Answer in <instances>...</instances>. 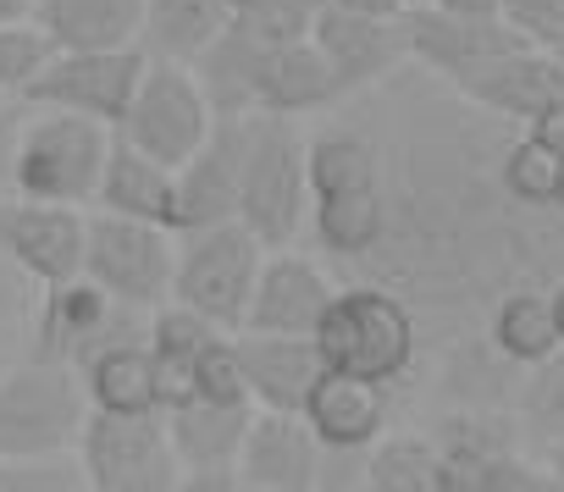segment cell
I'll list each match as a JSON object with an SVG mask.
<instances>
[{
    "label": "cell",
    "mask_w": 564,
    "mask_h": 492,
    "mask_svg": "<svg viewBox=\"0 0 564 492\" xmlns=\"http://www.w3.org/2000/svg\"><path fill=\"white\" fill-rule=\"evenodd\" d=\"M51 45L34 23H12L0 29V95H23V84L45 67Z\"/></svg>",
    "instance_id": "836d02e7"
},
{
    "label": "cell",
    "mask_w": 564,
    "mask_h": 492,
    "mask_svg": "<svg viewBox=\"0 0 564 492\" xmlns=\"http://www.w3.org/2000/svg\"><path fill=\"white\" fill-rule=\"evenodd\" d=\"M95 210L155 221V227H172L177 232V166H166V161L144 155L139 144L117 139L111 155H106L100 188H95Z\"/></svg>",
    "instance_id": "603a6c76"
},
{
    "label": "cell",
    "mask_w": 564,
    "mask_h": 492,
    "mask_svg": "<svg viewBox=\"0 0 564 492\" xmlns=\"http://www.w3.org/2000/svg\"><path fill=\"white\" fill-rule=\"evenodd\" d=\"M144 45H122V51H51L45 67L23 84V106L40 111H78L95 122H122L128 100L144 78Z\"/></svg>",
    "instance_id": "30bf717a"
},
{
    "label": "cell",
    "mask_w": 564,
    "mask_h": 492,
    "mask_svg": "<svg viewBox=\"0 0 564 492\" xmlns=\"http://www.w3.org/2000/svg\"><path fill=\"white\" fill-rule=\"evenodd\" d=\"M117 144L111 122L78 117V111H40L18 128L12 150V194L23 199H51V205H95L106 155Z\"/></svg>",
    "instance_id": "277c9868"
},
{
    "label": "cell",
    "mask_w": 564,
    "mask_h": 492,
    "mask_svg": "<svg viewBox=\"0 0 564 492\" xmlns=\"http://www.w3.org/2000/svg\"><path fill=\"white\" fill-rule=\"evenodd\" d=\"M366 486L371 492H448L443 442L426 431H382L366 448Z\"/></svg>",
    "instance_id": "f546056e"
},
{
    "label": "cell",
    "mask_w": 564,
    "mask_h": 492,
    "mask_svg": "<svg viewBox=\"0 0 564 492\" xmlns=\"http://www.w3.org/2000/svg\"><path fill=\"white\" fill-rule=\"evenodd\" d=\"M437 442H443V459H448V492H531V486H553L547 464L525 459L520 442L492 415H448Z\"/></svg>",
    "instance_id": "5bb4252c"
},
{
    "label": "cell",
    "mask_w": 564,
    "mask_h": 492,
    "mask_svg": "<svg viewBox=\"0 0 564 492\" xmlns=\"http://www.w3.org/2000/svg\"><path fill=\"white\" fill-rule=\"evenodd\" d=\"M410 7H426V0H410Z\"/></svg>",
    "instance_id": "ee69618b"
},
{
    "label": "cell",
    "mask_w": 564,
    "mask_h": 492,
    "mask_svg": "<svg viewBox=\"0 0 564 492\" xmlns=\"http://www.w3.org/2000/svg\"><path fill=\"white\" fill-rule=\"evenodd\" d=\"M344 100V84L338 73L327 67V56L316 51V40H300V45H265V62H260V95H254V111L265 117H311V111H327Z\"/></svg>",
    "instance_id": "d4e9b609"
},
{
    "label": "cell",
    "mask_w": 564,
    "mask_h": 492,
    "mask_svg": "<svg viewBox=\"0 0 564 492\" xmlns=\"http://www.w3.org/2000/svg\"><path fill=\"white\" fill-rule=\"evenodd\" d=\"M18 111L12 106H0V183H7L12 177V150H18Z\"/></svg>",
    "instance_id": "74e56055"
},
{
    "label": "cell",
    "mask_w": 564,
    "mask_h": 492,
    "mask_svg": "<svg viewBox=\"0 0 564 492\" xmlns=\"http://www.w3.org/2000/svg\"><path fill=\"white\" fill-rule=\"evenodd\" d=\"M254 404H216V398H194L183 409L166 415L177 464H183V486H205V492H232L238 486V453L249 437Z\"/></svg>",
    "instance_id": "ac0fdd59"
},
{
    "label": "cell",
    "mask_w": 564,
    "mask_h": 492,
    "mask_svg": "<svg viewBox=\"0 0 564 492\" xmlns=\"http://www.w3.org/2000/svg\"><path fill=\"white\" fill-rule=\"evenodd\" d=\"M388 161L366 133L327 128L311 139V227L338 261H371L388 238Z\"/></svg>",
    "instance_id": "6da1fadb"
},
{
    "label": "cell",
    "mask_w": 564,
    "mask_h": 492,
    "mask_svg": "<svg viewBox=\"0 0 564 492\" xmlns=\"http://www.w3.org/2000/svg\"><path fill=\"white\" fill-rule=\"evenodd\" d=\"M415 349H421L415 310L388 283L338 288L327 316H322V327H316V354H322L327 371L366 376V382H382V387L410 376Z\"/></svg>",
    "instance_id": "3957f363"
},
{
    "label": "cell",
    "mask_w": 564,
    "mask_h": 492,
    "mask_svg": "<svg viewBox=\"0 0 564 492\" xmlns=\"http://www.w3.org/2000/svg\"><path fill=\"white\" fill-rule=\"evenodd\" d=\"M260 62H265V40H254V34L232 18V23L216 34V45L194 62V78L205 84L216 117H254Z\"/></svg>",
    "instance_id": "f1b7e54d"
},
{
    "label": "cell",
    "mask_w": 564,
    "mask_h": 492,
    "mask_svg": "<svg viewBox=\"0 0 564 492\" xmlns=\"http://www.w3.org/2000/svg\"><path fill=\"white\" fill-rule=\"evenodd\" d=\"M426 7H437L448 18H503L498 0H426Z\"/></svg>",
    "instance_id": "f35d334b"
},
{
    "label": "cell",
    "mask_w": 564,
    "mask_h": 492,
    "mask_svg": "<svg viewBox=\"0 0 564 492\" xmlns=\"http://www.w3.org/2000/svg\"><path fill=\"white\" fill-rule=\"evenodd\" d=\"M553 210L564 216V172H558V194H553Z\"/></svg>",
    "instance_id": "7bdbcfd3"
},
{
    "label": "cell",
    "mask_w": 564,
    "mask_h": 492,
    "mask_svg": "<svg viewBox=\"0 0 564 492\" xmlns=\"http://www.w3.org/2000/svg\"><path fill=\"white\" fill-rule=\"evenodd\" d=\"M238 365H243V387L254 409H305L316 376H322V354L316 338H282V332H232Z\"/></svg>",
    "instance_id": "44dd1931"
},
{
    "label": "cell",
    "mask_w": 564,
    "mask_h": 492,
    "mask_svg": "<svg viewBox=\"0 0 564 492\" xmlns=\"http://www.w3.org/2000/svg\"><path fill=\"white\" fill-rule=\"evenodd\" d=\"M84 464L78 453H34V459H0V492H78Z\"/></svg>",
    "instance_id": "d6a6232c"
},
{
    "label": "cell",
    "mask_w": 564,
    "mask_h": 492,
    "mask_svg": "<svg viewBox=\"0 0 564 492\" xmlns=\"http://www.w3.org/2000/svg\"><path fill=\"white\" fill-rule=\"evenodd\" d=\"M487 343H492V354H503L520 371H536L553 354H564L558 327H553L547 288H525V283L520 288H503L498 305H492V316H487Z\"/></svg>",
    "instance_id": "4316f807"
},
{
    "label": "cell",
    "mask_w": 564,
    "mask_h": 492,
    "mask_svg": "<svg viewBox=\"0 0 564 492\" xmlns=\"http://www.w3.org/2000/svg\"><path fill=\"white\" fill-rule=\"evenodd\" d=\"M448 89L465 95L476 111L525 128L542 106H553L564 95V51H547L536 40H520V45L476 62L470 73H459Z\"/></svg>",
    "instance_id": "4fadbf2b"
},
{
    "label": "cell",
    "mask_w": 564,
    "mask_h": 492,
    "mask_svg": "<svg viewBox=\"0 0 564 492\" xmlns=\"http://www.w3.org/2000/svg\"><path fill=\"white\" fill-rule=\"evenodd\" d=\"M210 128H216V106H210L205 84L194 78V67L150 56L144 78L128 100V117L117 122V139L139 144L144 155H155L166 166H183L210 139Z\"/></svg>",
    "instance_id": "9c48e42d"
},
{
    "label": "cell",
    "mask_w": 564,
    "mask_h": 492,
    "mask_svg": "<svg viewBox=\"0 0 564 492\" xmlns=\"http://www.w3.org/2000/svg\"><path fill=\"white\" fill-rule=\"evenodd\" d=\"M300 415L311 420V431L322 437V448L366 453L388 431V387L322 365V376H316V387H311V398H305Z\"/></svg>",
    "instance_id": "7402d4cb"
},
{
    "label": "cell",
    "mask_w": 564,
    "mask_h": 492,
    "mask_svg": "<svg viewBox=\"0 0 564 492\" xmlns=\"http://www.w3.org/2000/svg\"><path fill=\"white\" fill-rule=\"evenodd\" d=\"M316 51L327 56V67L338 73L344 95L377 89L382 78H393L410 62V40H404V18H371V12H349V7H322L316 18Z\"/></svg>",
    "instance_id": "2e32d148"
},
{
    "label": "cell",
    "mask_w": 564,
    "mask_h": 492,
    "mask_svg": "<svg viewBox=\"0 0 564 492\" xmlns=\"http://www.w3.org/2000/svg\"><path fill=\"white\" fill-rule=\"evenodd\" d=\"M84 243H89V216L78 205H51V199H0V255L40 288L84 277Z\"/></svg>",
    "instance_id": "8fae6325"
},
{
    "label": "cell",
    "mask_w": 564,
    "mask_h": 492,
    "mask_svg": "<svg viewBox=\"0 0 564 492\" xmlns=\"http://www.w3.org/2000/svg\"><path fill=\"white\" fill-rule=\"evenodd\" d=\"M84 277L100 283L111 299H122L128 310H155L172 299V277H177V232L155 227V221H133V216H111L95 210L89 216V243H84Z\"/></svg>",
    "instance_id": "ba28073f"
},
{
    "label": "cell",
    "mask_w": 564,
    "mask_h": 492,
    "mask_svg": "<svg viewBox=\"0 0 564 492\" xmlns=\"http://www.w3.org/2000/svg\"><path fill=\"white\" fill-rule=\"evenodd\" d=\"M404 40H410V62H421L426 73L454 84L459 73H470L476 62L520 45L525 34L509 29L503 18H448L437 7H410L404 12Z\"/></svg>",
    "instance_id": "ffe728a7"
},
{
    "label": "cell",
    "mask_w": 564,
    "mask_h": 492,
    "mask_svg": "<svg viewBox=\"0 0 564 492\" xmlns=\"http://www.w3.org/2000/svg\"><path fill=\"white\" fill-rule=\"evenodd\" d=\"M260 266H265V243L243 221L177 232L172 299L188 305V310H199L205 321H216L221 332H243V316H249V294H254Z\"/></svg>",
    "instance_id": "8992f818"
},
{
    "label": "cell",
    "mask_w": 564,
    "mask_h": 492,
    "mask_svg": "<svg viewBox=\"0 0 564 492\" xmlns=\"http://www.w3.org/2000/svg\"><path fill=\"white\" fill-rule=\"evenodd\" d=\"M498 12L525 40H536L547 51H564V0H498Z\"/></svg>",
    "instance_id": "d590c367"
},
{
    "label": "cell",
    "mask_w": 564,
    "mask_h": 492,
    "mask_svg": "<svg viewBox=\"0 0 564 492\" xmlns=\"http://www.w3.org/2000/svg\"><path fill=\"white\" fill-rule=\"evenodd\" d=\"M558 172H564V155L547 150L542 139H531V133H520V139L503 144V155H498V188H503V199L520 205V210H553Z\"/></svg>",
    "instance_id": "4dcf8cb0"
},
{
    "label": "cell",
    "mask_w": 564,
    "mask_h": 492,
    "mask_svg": "<svg viewBox=\"0 0 564 492\" xmlns=\"http://www.w3.org/2000/svg\"><path fill=\"white\" fill-rule=\"evenodd\" d=\"M78 376H84L89 409H106V415H161L155 354H150V338L144 332L106 343L100 354H89L78 365Z\"/></svg>",
    "instance_id": "484cf974"
},
{
    "label": "cell",
    "mask_w": 564,
    "mask_h": 492,
    "mask_svg": "<svg viewBox=\"0 0 564 492\" xmlns=\"http://www.w3.org/2000/svg\"><path fill=\"white\" fill-rule=\"evenodd\" d=\"M29 12H34V0H0V29L29 23Z\"/></svg>",
    "instance_id": "60d3db41"
},
{
    "label": "cell",
    "mask_w": 564,
    "mask_h": 492,
    "mask_svg": "<svg viewBox=\"0 0 564 492\" xmlns=\"http://www.w3.org/2000/svg\"><path fill=\"white\" fill-rule=\"evenodd\" d=\"M333 7H349V12H371V18H404L410 0H333Z\"/></svg>",
    "instance_id": "ab89813d"
},
{
    "label": "cell",
    "mask_w": 564,
    "mask_h": 492,
    "mask_svg": "<svg viewBox=\"0 0 564 492\" xmlns=\"http://www.w3.org/2000/svg\"><path fill=\"white\" fill-rule=\"evenodd\" d=\"M322 7H327V0H243L232 18L254 40H265V45H300V40L316 34Z\"/></svg>",
    "instance_id": "1f68e13d"
},
{
    "label": "cell",
    "mask_w": 564,
    "mask_h": 492,
    "mask_svg": "<svg viewBox=\"0 0 564 492\" xmlns=\"http://www.w3.org/2000/svg\"><path fill=\"white\" fill-rule=\"evenodd\" d=\"M238 221L265 250H294V238L311 227V139L294 117H243Z\"/></svg>",
    "instance_id": "7a4b0ae2"
},
{
    "label": "cell",
    "mask_w": 564,
    "mask_h": 492,
    "mask_svg": "<svg viewBox=\"0 0 564 492\" xmlns=\"http://www.w3.org/2000/svg\"><path fill=\"white\" fill-rule=\"evenodd\" d=\"M238 7H243V0H232V12H238Z\"/></svg>",
    "instance_id": "f6af8a7d"
},
{
    "label": "cell",
    "mask_w": 564,
    "mask_h": 492,
    "mask_svg": "<svg viewBox=\"0 0 564 492\" xmlns=\"http://www.w3.org/2000/svg\"><path fill=\"white\" fill-rule=\"evenodd\" d=\"M338 283L294 250H265V266L254 277L249 294V316L243 332H282V338H316L327 305H333Z\"/></svg>",
    "instance_id": "e0dca14e"
},
{
    "label": "cell",
    "mask_w": 564,
    "mask_h": 492,
    "mask_svg": "<svg viewBox=\"0 0 564 492\" xmlns=\"http://www.w3.org/2000/svg\"><path fill=\"white\" fill-rule=\"evenodd\" d=\"M232 23V0H144V56L161 62H199L216 34Z\"/></svg>",
    "instance_id": "83f0119b"
},
{
    "label": "cell",
    "mask_w": 564,
    "mask_h": 492,
    "mask_svg": "<svg viewBox=\"0 0 564 492\" xmlns=\"http://www.w3.org/2000/svg\"><path fill=\"white\" fill-rule=\"evenodd\" d=\"M243 183V117H216L210 139L177 166V232L238 221Z\"/></svg>",
    "instance_id": "d6986e66"
},
{
    "label": "cell",
    "mask_w": 564,
    "mask_h": 492,
    "mask_svg": "<svg viewBox=\"0 0 564 492\" xmlns=\"http://www.w3.org/2000/svg\"><path fill=\"white\" fill-rule=\"evenodd\" d=\"M139 316H144V310H128L122 299H111V294H106L100 283H89V277L56 283V288H45L40 316H34V354H40V360H62V365L78 371V365H84L89 354H100L106 343L144 332Z\"/></svg>",
    "instance_id": "7c38bea8"
},
{
    "label": "cell",
    "mask_w": 564,
    "mask_h": 492,
    "mask_svg": "<svg viewBox=\"0 0 564 492\" xmlns=\"http://www.w3.org/2000/svg\"><path fill=\"white\" fill-rule=\"evenodd\" d=\"M243 492H316L322 486V437L300 409H254L243 453H238Z\"/></svg>",
    "instance_id": "9a60e30c"
},
{
    "label": "cell",
    "mask_w": 564,
    "mask_h": 492,
    "mask_svg": "<svg viewBox=\"0 0 564 492\" xmlns=\"http://www.w3.org/2000/svg\"><path fill=\"white\" fill-rule=\"evenodd\" d=\"M73 453L84 464L89 492H177L183 486V464H177L166 415L89 409Z\"/></svg>",
    "instance_id": "52a82bcc"
},
{
    "label": "cell",
    "mask_w": 564,
    "mask_h": 492,
    "mask_svg": "<svg viewBox=\"0 0 564 492\" xmlns=\"http://www.w3.org/2000/svg\"><path fill=\"white\" fill-rule=\"evenodd\" d=\"M547 305H553V327H558V343H564V277L547 288Z\"/></svg>",
    "instance_id": "b9f144b4"
},
{
    "label": "cell",
    "mask_w": 564,
    "mask_h": 492,
    "mask_svg": "<svg viewBox=\"0 0 564 492\" xmlns=\"http://www.w3.org/2000/svg\"><path fill=\"white\" fill-rule=\"evenodd\" d=\"M520 133H531V139H542L547 150H558V155H564V95H558L553 106H542V111H536Z\"/></svg>",
    "instance_id": "8d00e7d4"
},
{
    "label": "cell",
    "mask_w": 564,
    "mask_h": 492,
    "mask_svg": "<svg viewBox=\"0 0 564 492\" xmlns=\"http://www.w3.org/2000/svg\"><path fill=\"white\" fill-rule=\"evenodd\" d=\"M194 387L199 398H216V404H249V387H243V365H238V349H232V332L216 338L199 365H194Z\"/></svg>",
    "instance_id": "e575fe53"
},
{
    "label": "cell",
    "mask_w": 564,
    "mask_h": 492,
    "mask_svg": "<svg viewBox=\"0 0 564 492\" xmlns=\"http://www.w3.org/2000/svg\"><path fill=\"white\" fill-rule=\"evenodd\" d=\"M89 420L84 376L62 360H23L0 371V459L73 453Z\"/></svg>",
    "instance_id": "5b68a950"
},
{
    "label": "cell",
    "mask_w": 564,
    "mask_h": 492,
    "mask_svg": "<svg viewBox=\"0 0 564 492\" xmlns=\"http://www.w3.org/2000/svg\"><path fill=\"white\" fill-rule=\"evenodd\" d=\"M29 23L51 51H122L144 34V0H34Z\"/></svg>",
    "instance_id": "cb8c5ba5"
}]
</instances>
